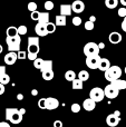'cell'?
Returning <instances> with one entry per match:
<instances>
[{
  "mask_svg": "<svg viewBox=\"0 0 126 127\" xmlns=\"http://www.w3.org/2000/svg\"><path fill=\"white\" fill-rule=\"evenodd\" d=\"M45 9H46L47 11H50L54 9V2L50 1V0H48V1L45 2Z\"/></svg>",
  "mask_w": 126,
  "mask_h": 127,
  "instance_id": "34",
  "label": "cell"
},
{
  "mask_svg": "<svg viewBox=\"0 0 126 127\" xmlns=\"http://www.w3.org/2000/svg\"><path fill=\"white\" fill-rule=\"evenodd\" d=\"M94 27H95V25H94V22L91 21V20H88V21L85 22V29H86V30H88V31L93 30Z\"/></svg>",
  "mask_w": 126,
  "mask_h": 127,
  "instance_id": "32",
  "label": "cell"
},
{
  "mask_svg": "<svg viewBox=\"0 0 126 127\" xmlns=\"http://www.w3.org/2000/svg\"><path fill=\"white\" fill-rule=\"evenodd\" d=\"M60 15H64V16H70L71 15V4H62L60 6Z\"/></svg>",
  "mask_w": 126,
  "mask_h": 127,
  "instance_id": "16",
  "label": "cell"
},
{
  "mask_svg": "<svg viewBox=\"0 0 126 127\" xmlns=\"http://www.w3.org/2000/svg\"><path fill=\"white\" fill-rule=\"evenodd\" d=\"M121 28H122V30H123V31H125V32H126V17H124V20L122 21Z\"/></svg>",
  "mask_w": 126,
  "mask_h": 127,
  "instance_id": "43",
  "label": "cell"
},
{
  "mask_svg": "<svg viewBox=\"0 0 126 127\" xmlns=\"http://www.w3.org/2000/svg\"><path fill=\"white\" fill-rule=\"evenodd\" d=\"M41 75H42V78H44L45 80H47V81L51 80V79L54 78V76H55L53 69H51V70H46V71H42Z\"/></svg>",
  "mask_w": 126,
  "mask_h": 127,
  "instance_id": "23",
  "label": "cell"
},
{
  "mask_svg": "<svg viewBox=\"0 0 126 127\" xmlns=\"http://www.w3.org/2000/svg\"><path fill=\"white\" fill-rule=\"evenodd\" d=\"M17 55H18V59H26L27 58V53L24 50H19L17 53Z\"/></svg>",
  "mask_w": 126,
  "mask_h": 127,
  "instance_id": "40",
  "label": "cell"
},
{
  "mask_svg": "<svg viewBox=\"0 0 126 127\" xmlns=\"http://www.w3.org/2000/svg\"><path fill=\"white\" fill-rule=\"evenodd\" d=\"M53 69V62L51 60H44L41 68H40V71H46V70H51Z\"/></svg>",
  "mask_w": 126,
  "mask_h": 127,
  "instance_id": "21",
  "label": "cell"
},
{
  "mask_svg": "<svg viewBox=\"0 0 126 127\" xmlns=\"http://www.w3.org/2000/svg\"><path fill=\"white\" fill-rule=\"evenodd\" d=\"M54 127H63V122L62 121H55L54 122Z\"/></svg>",
  "mask_w": 126,
  "mask_h": 127,
  "instance_id": "44",
  "label": "cell"
},
{
  "mask_svg": "<svg viewBox=\"0 0 126 127\" xmlns=\"http://www.w3.org/2000/svg\"><path fill=\"white\" fill-rule=\"evenodd\" d=\"M66 17H67V16H64V15H58V16H56V19H55L56 26H59V27L66 26V24H67Z\"/></svg>",
  "mask_w": 126,
  "mask_h": 127,
  "instance_id": "17",
  "label": "cell"
},
{
  "mask_svg": "<svg viewBox=\"0 0 126 127\" xmlns=\"http://www.w3.org/2000/svg\"><path fill=\"white\" fill-rule=\"evenodd\" d=\"M114 114H115V115H117V116H121V113L118 112V110H115V112H114Z\"/></svg>",
  "mask_w": 126,
  "mask_h": 127,
  "instance_id": "53",
  "label": "cell"
},
{
  "mask_svg": "<svg viewBox=\"0 0 126 127\" xmlns=\"http://www.w3.org/2000/svg\"><path fill=\"white\" fill-rule=\"evenodd\" d=\"M28 45H39V38L38 37H29Z\"/></svg>",
  "mask_w": 126,
  "mask_h": 127,
  "instance_id": "31",
  "label": "cell"
},
{
  "mask_svg": "<svg viewBox=\"0 0 126 127\" xmlns=\"http://www.w3.org/2000/svg\"><path fill=\"white\" fill-rule=\"evenodd\" d=\"M109 67H111V62L107 58H102L99 62V65H98V69L102 70V71H106Z\"/></svg>",
  "mask_w": 126,
  "mask_h": 127,
  "instance_id": "15",
  "label": "cell"
},
{
  "mask_svg": "<svg viewBox=\"0 0 126 127\" xmlns=\"http://www.w3.org/2000/svg\"><path fill=\"white\" fill-rule=\"evenodd\" d=\"M4 90H6V88H4V85L0 83V96H1V95H3Z\"/></svg>",
  "mask_w": 126,
  "mask_h": 127,
  "instance_id": "46",
  "label": "cell"
},
{
  "mask_svg": "<svg viewBox=\"0 0 126 127\" xmlns=\"http://www.w3.org/2000/svg\"><path fill=\"white\" fill-rule=\"evenodd\" d=\"M20 112H21V114L24 115L25 113H26V110H25V108H21V109H20Z\"/></svg>",
  "mask_w": 126,
  "mask_h": 127,
  "instance_id": "54",
  "label": "cell"
},
{
  "mask_svg": "<svg viewBox=\"0 0 126 127\" xmlns=\"http://www.w3.org/2000/svg\"><path fill=\"white\" fill-rule=\"evenodd\" d=\"M17 59H18V55H17L16 51H9V53L7 54V55L4 56V58H3L6 65H9V66L13 65V64L17 62Z\"/></svg>",
  "mask_w": 126,
  "mask_h": 127,
  "instance_id": "10",
  "label": "cell"
},
{
  "mask_svg": "<svg viewBox=\"0 0 126 127\" xmlns=\"http://www.w3.org/2000/svg\"><path fill=\"white\" fill-rule=\"evenodd\" d=\"M0 127H10V125H9L7 122H1V123H0Z\"/></svg>",
  "mask_w": 126,
  "mask_h": 127,
  "instance_id": "47",
  "label": "cell"
},
{
  "mask_svg": "<svg viewBox=\"0 0 126 127\" xmlns=\"http://www.w3.org/2000/svg\"><path fill=\"white\" fill-rule=\"evenodd\" d=\"M98 46H99V48H100V49H103V48L105 47V45L103 44V42H100V44H98Z\"/></svg>",
  "mask_w": 126,
  "mask_h": 127,
  "instance_id": "52",
  "label": "cell"
},
{
  "mask_svg": "<svg viewBox=\"0 0 126 127\" xmlns=\"http://www.w3.org/2000/svg\"><path fill=\"white\" fill-rule=\"evenodd\" d=\"M120 2H121V4H123L124 7H126V0H120Z\"/></svg>",
  "mask_w": 126,
  "mask_h": 127,
  "instance_id": "51",
  "label": "cell"
},
{
  "mask_svg": "<svg viewBox=\"0 0 126 127\" xmlns=\"http://www.w3.org/2000/svg\"><path fill=\"white\" fill-rule=\"evenodd\" d=\"M125 74H126V67H125Z\"/></svg>",
  "mask_w": 126,
  "mask_h": 127,
  "instance_id": "56",
  "label": "cell"
},
{
  "mask_svg": "<svg viewBox=\"0 0 126 127\" xmlns=\"http://www.w3.org/2000/svg\"><path fill=\"white\" fill-rule=\"evenodd\" d=\"M77 78V75H76V72L74 71V70H67L66 72H65V79H66L67 81H73L74 79Z\"/></svg>",
  "mask_w": 126,
  "mask_h": 127,
  "instance_id": "20",
  "label": "cell"
},
{
  "mask_svg": "<svg viewBox=\"0 0 126 127\" xmlns=\"http://www.w3.org/2000/svg\"><path fill=\"white\" fill-rule=\"evenodd\" d=\"M6 121L11 124H20L22 122V114L17 108H6Z\"/></svg>",
  "mask_w": 126,
  "mask_h": 127,
  "instance_id": "1",
  "label": "cell"
},
{
  "mask_svg": "<svg viewBox=\"0 0 126 127\" xmlns=\"http://www.w3.org/2000/svg\"><path fill=\"white\" fill-rule=\"evenodd\" d=\"M31 95H32V96H37V95H38V90L37 89H32V90H31Z\"/></svg>",
  "mask_w": 126,
  "mask_h": 127,
  "instance_id": "48",
  "label": "cell"
},
{
  "mask_svg": "<svg viewBox=\"0 0 126 127\" xmlns=\"http://www.w3.org/2000/svg\"><path fill=\"white\" fill-rule=\"evenodd\" d=\"M89 20H91V21H93V22H95L96 17H95V16H91V17H89Z\"/></svg>",
  "mask_w": 126,
  "mask_h": 127,
  "instance_id": "50",
  "label": "cell"
},
{
  "mask_svg": "<svg viewBox=\"0 0 126 127\" xmlns=\"http://www.w3.org/2000/svg\"><path fill=\"white\" fill-rule=\"evenodd\" d=\"M35 31L39 37H45V36L49 35L48 31H47L46 24H44V22H38L35 27Z\"/></svg>",
  "mask_w": 126,
  "mask_h": 127,
  "instance_id": "9",
  "label": "cell"
},
{
  "mask_svg": "<svg viewBox=\"0 0 126 127\" xmlns=\"http://www.w3.org/2000/svg\"><path fill=\"white\" fill-rule=\"evenodd\" d=\"M118 16H120V17H122V18L126 17V7L123 6L122 8L118 9Z\"/></svg>",
  "mask_w": 126,
  "mask_h": 127,
  "instance_id": "41",
  "label": "cell"
},
{
  "mask_svg": "<svg viewBox=\"0 0 126 127\" xmlns=\"http://www.w3.org/2000/svg\"><path fill=\"white\" fill-rule=\"evenodd\" d=\"M42 64H44V59H41V58H36V59L33 60V67L37 68V69H40Z\"/></svg>",
  "mask_w": 126,
  "mask_h": 127,
  "instance_id": "29",
  "label": "cell"
},
{
  "mask_svg": "<svg viewBox=\"0 0 126 127\" xmlns=\"http://www.w3.org/2000/svg\"><path fill=\"white\" fill-rule=\"evenodd\" d=\"M39 16H40V12L38 10H35L31 12V19L35 20V21H38V19H39Z\"/></svg>",
  "mask_w": 126,
  "mask_h": 127,
  "instance_id": "39",
  "label": "cell"
},
{
  "mask_svg": "<svg viewBox=\"0 0 126 127\" xmlns=\"http://www.w3.org/2000/svg\"><path fill=\"white\" fill-rule=\"evenodd\" d=\"M0 83L3 84V85L9 84V83H10V76H9V75H7V74L2 75V76L0 77Z\"/></svg>",
  "mask_w": 126,
  "mask_h": 127,
  "instance_id": "30",
  "label": "cell"
},
{
  "mask_svg": "<svg viewBox=\"0 0 126 127\" xmlns=\"http://www.w3.org/2000/svg\"><path fill=\"white\" fill-rule=\"evenodd\" d=\"M120 122H121V117L117 116V115H115L114 113L113 114H109L108 116L106 117V124L111 127L117 126L118 124H120Z\"/></svg>",
  "mask_w": 126,
  "mask_h": 127,
  "instance_id": "8",
  "label": "cell"
},
{
  "mask_svg": "<svg viewBox=\"0 0 126 127\" xmlns=\"http://www.w3.org/2000/svg\"><path fill=\"white\" fill-rule=\"evenodd\" d=\"M71 22H73L74 26H80V24H82V18L78 17V16H76V17L73 18Z\"/></svg>",
  "mask_w": 126,
  "mask_h": 127,
  "instance_id": "38",
  "label": "cell"
},
{
  "mask_svg": "<svg viewBox=\"0 0 126 127\" xmlns=\"http://www.w3.org/2000/svg\"><path fill=\"white\" fill-rule=\"evenodd\" d=\"M89 97H91L93 100H95L96 103H98V101H102L103 99H104L105 92H104V89H102V88L95 87L91 90V93H89Z\"/></svg>",
  "mask_w": 126,
  "mask_h": 127,
  "instance_id": "5",
  "label": "cell"
},
{
  "mask_svg": "<svg viewBox=\"0 0 126 127\" xmlns=\"http://www.w3.org/2000/svg\"><path fill=\"white\" fill-rule=\"evenodd\" d=\"M99 46L95 42H87L84 46V55L86 57L89 56H94V55H99Z\"/></svg>",
  "mask_w": 126,
  "mask_h": 127,
  "instance_id": "4",
  "label": "cell"
},
{
  "mask_svg": "<svg viewBox=\"0 0 126 127\" xmlns=\"http://www.w3.org/2000/svg\"><path fill=\"white\" fill-rule=\"evenodd\" d=\"M105 6L108 9H115L118 6V0H105Z\"/></svg>",
  "mask_w": 126,
  "mask_h": 127,
  "instance_id": "24",
  "label": "cell"
},
{
  "mask_svg": "<svg viewBox=\"0 0 126 127\" xmlns=\"http://www.w3.org/2000/svg\"><path fill=\"white\" fill-rule=\"evenodd\" d=\"M111 84H113V85L115 86L117 89H120V90L126 89V80H123V79H121V78H118V79H116V80L112 81Z\"/></svg>",
  "mask_w": 126,
  "mask_h": 127,
  "instance_id": "19",
  "label": "cell"
},
{
  "mask_svg": "<svg viewBox=\"0 0 126 127\" xmlns=\"http://www.w3.org/2000/svg\"><path fill=\"white\" fill-rule=\"evenodd\" d=\"M38 107L40 109H46V98H40L38 100Z\"/></svg>",
  "mask_w": 126,
  "mask_h": 127,
  "instance_id": "37",
  "label": "cell"
},
{
  "mask_svg": "<svg viewBox=\"0 0 126 127\" xmlns=\"http://www.w3.org/2000/svg\"><path fill=\"white\" fill-rule=\"evenodd\" d=\"M104 92H105V96H106L107 98H109V99L116 98V97L118 96V94H120V89H117V88H116L113 84L107 85L106 87H105Z\"/></svg>",
  "mask_w": 126,
  "mask_h": 127,
  "instance_id": "7",
  "label": "cell"
},
{
  "mask_svg": "<svg viewBox=\"0 0 126 127\" xmlns=\"http://www.w3.org/2000/svg\"><path fill=\"white\" fill-rule=\"evenodd\" d=\"M4 74H6V67L4 66H0V77Z\"/></svg>",
  "mask_w": 126,
  "mask_h": 127,
  "instance_id": "45",
  "label": "cell"
},
{
  "mask_svg": "<svg viewBox=\"0 0 126 127\" xmlns=\"http://www.w3.org/2000/svg\"><path fill=\"white\" fill-rule=\"evenodd\" d=\"M71 9L75 13H80L85 10V3L82 0H75V1L71 3Z\"/></svg>",
  "mask_w": 126,
  "mask_h": 127,
  "instance_id": "12",
  "label": "cell"
},
{
  "mask_svg": "<svg viewBox=\"0 0 126 127\" xmlns=\"http://www.w3.org/2000/svg\"><path fill=\"white\" fill-rule=\"evenodd\" d=\"M2 50H3V48H2V46H1V45H0V54L2 53Z\"/></svg>",
  "mask_w": 126,
  "mask_h": 127,
  "instance_id": "55",
  "label": "cell"
},
{
  "mask_svg": "<svg viewBox=\"0 0 126 127\" xmlns=\"http://www.w3.org/2000/svg\"><path fill=\"white\" fill-rule=\"evenodd\" d=\"M18 33H19L20 36H24L27 33V27L24 26V25H21V26L18 27Z\"/></svg>",
  "mask_w": 126,
  "mask_h": 127,
  "instance_id": "35",
  "label": "cell"
},
{
  "mask_svg": "<svg viewBox=\"0 0 126 127\" xmlns=\"http://www.w3.org/2000/svg\"><path fill=\"white\" fill-rule=\"evenodd\" d=\"M71 112L75 113V114H77V113L80 112V105L77 103H74L73 105H71Z\"/></svg>",
  "mask_w": 126,
  "mask_h": 127,
  "instance_id": "36",
  "label": "cell"
},
{
  "mask_svg": "<svg viewBox=\"0 0 126 127\" xmlns=\"http://www.w3.org/2000/svg\"><path fill=\"white\" fill-rule=\"evenodd\" d=\"M95 107H96V101L93 100L91 97H89V98H86L84 101H83V108H84L85 110H87V112L94 110Z\"/></svg>",
  "mask_w": 126,
  "mask_h": 127,
  "instance_id": "13",
  "label": "cell"
},
{
  "mask_svg": "<svg viewBox=\"0 0 126 127\" xmlns=\"http://www.w3.org/2000/svg\"><path fill=\"white\" fill-rule=\"evenodd\" d=\"M100 59H102V58L99 57V55H94V56L86 57L85 63H86V66L89 68V69H97Z\"/></svg>",
  "mask_w": 126,
  "mask_h": 127,
  "instance_id": "6",
  "label": "cell"
},
{
  "mask_svg": "<svg viewBox=\"0 0 126 127\" xmlns=\"http://www.w3.org/2000/svg\"><path fill=\"white\" fill-rule=\"evenodd\" d=\"M28 53L38 54L39 53V45H28Z\"/></svg>",
  "mask_w": 126,
  "mask_h": 127,
  "instance_id": "27",
  "label": "cell"
},
{
  "mask_svg": "<svg viewBox=\"0 0 126 127\" xmlns=\"http://www.w3.org/2000/svg\"><path fill=\"white\" fill-rule=\"evenodd\" d=\"M46 27H47V31H48V33H54L56 31V24H53V22H47Z\"/></svg>",
  "mask_w": 126,
  "mask_h": 127,
  "instance_id": "28",
  "label": "cell"
},
{
  "mask_svg": "<svg viewBox=\"0 0 126 127\" xmlns=\"http://www.w3.org/2000/svg\"><path fill=\"white\" fill-rule=\"evenodd\" d=\"M27 8H28V10L30 11V12H32V11L37 10V3H36V2H33V1H31V2H29V3H28Z\"/></svg>",
  "mask_w": 126,
  "mask_h": 127,
  "instance_id": "33",
  "label": "cell"
},
{
  "mask_svg": "<svg viewBox=\"0 0 126 127\" xmlns=\"http://www.w3.org/2000/svg\"><path fill=\"white\" fill-rule=\"evenodd\" d=\"M83 83H84V81L77 77L76 79H74V80L71 81V88L75 90H82L83 87H84V86H83Z\"/></svg>",
  "mask_w": 126,
  "mask_h": 127,
  "instance_id": "18",
  "label": "cell"
},
{
  "mask_svg": "<svg viewBox=\"0 0 126 127\" xmlns=\"http://www.w3.org/2000/svg\"><path fill=\"white\" fill-rule=\"evenodd\" d=\"M58 106H59V101H58L57 98H54V97L46 98V109L54 110L56 108H58Z\"/></svg>",
  "mask_w": 126,
  "mask_h": 127,
  "instance_id": "11",
  "label": "cell"
},
{
  "mask_svg": "<svg viewBox=\"0 0 126 127\" xmlns=\"http://www.w3.org/2000/svg\"><path fill=\"white\" fill-rule=\"evenodd\" d=\"M37 56H38V54H32V53H27V58H28V59H29V60H32V62H33V60H35V59H36V58H38V57H37Z\"/></svg>",
  "mask_w": 126,
  "mask_h": 127,
  "instance_id": "42",
  "label": "cell"
},
{
  "mask_svg": "<svg viewBox=\"0 0 126 127\" xmlns=\"http://www.w3.org/2000/svg\"><path fill=\"white\" fill-rule=\"evenodd\" d=\"M109 42L113 45H116V44H120L121 41H122V35H121L120 32H117V31H113V32L109 33Z\"/></svg>",
  "mask_w": 126,
  "mask_h": 127,
  "instance_id": "14",
  "label": "cell"
},
{
  "mask_svg": "<svg viewBox=\"0 0 126 127\" xmlns=\"http://www.w3.org/2000/svg\"><path fill=\"white\" fill-rule=\"evenodd\" d=\"M6 42H7V46H8L9 51H16V53H18L20 49V44H21L20 35L13 36V37H8V36H7Z\"/></svg>",
  "mask_w": 126,
  "mask_h": 127,
  "instance_id": "3",
  "label": "cell"
},
{
  "mask_svg": "<svg viewBox=\"0 0 126 127\" xmlns=\"http://www.w3.org/2000/svg\"><path fill=\"white\" fill-rule=\"evenodd\" d=\"M6 33H7V36H8V37H13V36L19 35V33H18V28H17V27H13V26L8 27V28H7Z\"/></svg>",
  "mask_w": 126,
  "mask_h": 127,
  "instance_id": "22",
  "label": "cell"
},
{
  "mask_svg": "<svg viewBox=\"0 0 126 127\" xmlns=\"http://www.w3.org/2000/svg\"><path fill=\"white\" fill-rule=\"evenodd\" d=\"M17 99H18V100H22V99H24V95H22V94H18L17 95Z\"/></svg>",
  "mask_w": 126,
  "mask_h": 127,
  "instance_id": "49",
  "label": "cell"
},
{
  "mask_svg": "<svg viewBox=\"0 0 126 127\" xmlns=\"http://www.w3.org/2000/svg\"><path fill=\"white\" fill-rule=\"evenodd\" d=\"M122 72L123 71H122V69H121V67H118V66H111L106 71H104V77L106 80L112 83V81L121 78Z\"/></svg>",
  "mask_w": 126,
  "mask_h": 127,
  "instance_id": "2",
  "label": "cell"
},
{
  "mask_svg": "<svg viewBox=\"0 0 126 127\" xmlns=\"http://www.w3.org/2000/svg\"><path fill=\"white\" fill-rule=\"evenodd\" d=\"M38 22H44V24L49 22V13L48 12H40Z\"/></svg>",
  "mask_w": 126,
  "mask_h": 127,
  "instance_id": "26",
  "label": "cell"
},
{
  "mask_svg": "<svg viewBox=\"0 0 126 127\" xmlns=\"http://www.w3.org/2000/svg\"><path fill=\"white\" fill-rule=\"evenodd\" d=\"M77 77L79 79H82L83 81H86V80H88V79H89V74H88V71H87V70H80V71L78 72Z\"/></svg>",
  "mask_w": 126,
  "mask_h": 127,
  "instance_id": "25",
  "label": "cell"
}]
</instances>
